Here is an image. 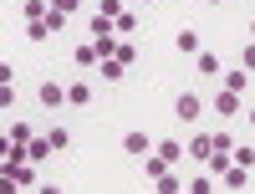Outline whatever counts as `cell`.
<instances>
[{
  "instance_id": "1",
  "label": "cell",
  "mask_w": 255,
  "mask_h": 194,
  "mask_svg": "<svg viewBox=\"0 0 255 194\" xmlns=\"http://www.w3.org/2000/svg\"><path fill=\"white\" fill-rule=\"evenodd\" d=\"M0 169H5V179H10V184H20V189H31V184H36L31 159H20V164H0Z\"/></svg>"
},
{
  "instance_id": "2",
  "label": "cell",
  "mask_w": 255,
  "mask_h": 194,
  "mask_svg": "<svg viewBox=\"0 0 255 194\" xmlns=\"http://www.w3.org/2000/svg\"><path fill=\"white\" fill-rule=\"evenodd\" d=\"M123 148H128L133 159H148V154H153V138H148V133H138V128H133V133L123 138Z\"/></svg>"
},
{
  "instance_id": "3",
  "label": "cell",
  "mask_w": 255,
  "mask_h": 194,
  "mask_svg": "<svg viewBox=\"0 0 255 194\" xmlns=\"http://www.w3.org/2000/svg\"><path fill=\"white\" fill-rule=\"evenodd\" d=\"M174 113H179V118H184V123H194V118H199V113H204V102H199V97H194V92H179V102H174Z\"/></svg>"
},
{
  "instance_id": "4",
  "label": "cell",
  "mask_w": 255,
  "mask_h": 194,
  "mask_svg": "<svg viewBox=\"0 0 255 194\" xmlns=\"http://www.w3.org/2000/svg\"><path fill=\"white\" fill-rule=\"evenodd\" d=\"M215 113H220V118H235V113H240V92L220 87V92H215Z\"/></svg>"
},
{
  "instance_id": "5",
  "label": "cell",
  "mask_w": 255,
  "mask_h": 194,
  "mask_svg": "<svg viewBox=\"0 0 255 194\" xmlns=\"http://www.w3.org/2000/svg\"><path fill=\"white\" fill-rule=\"evenodd\" d=\"M220 87H230V92H245V87H250V72H245V67H230V72H220Z\"/></svg>"
},
{
  "instance_id": "6",
  "label": "cell",
  "mask_w": 255,
  "mask_h": 194,
  "mask_svg": "<svg viewBox=\"0 0 255 194\" xmlns=\"http://www.w3.org/2000/svg\"><path fill=\"white\" fill-rule=\"evenodd\" d=\"M41 102H46V107H61V102H67V87H61V82H41V92H36Z\"/></svg>"
},
{
  "instance_id": "7",
  "label": "cell",
  "mask_w": 255,
  "mask_h": 194,
  "mask_svg": "<svg viewBox=\"0 0 255 194\" xmlns=\"http://www.w3.org/2000/svg\"><path fill=\"white\" fill-rule=\"evenodd\" d=\"M220 179H225V189H245V184H250V169H245V164H230Z\"/></svg>"
},
{
  "instance_id": "8",
  "label": "cell",
  "mask_w": 255,
  "mask_h": 194,
  "mask_svg": "<svg viewBox=\"0 0 255 194\" xmlns=\"http://www.w3.org/2000/svg\"><path fill=\"white\" fill-rule=\"evenodd\" d=\"M174 46H179L184 56H199V51H204V46H199V31H179V36H174Z\"/></svg>"
},
{
  "instance_id": "9",
  "label": "cell",
  "mask_w": 255,
  "mask_h": 194,
  "mask_svg": "<svg viewBox=\"0 0 255 194\" xmlns=\"http://www.w3.org/2000/svg\"><path fill=\"white\" fill-rule=\"evenodd\" d=\"M20 15H26V20H46L51 5H46V0H20Z\"/></svg>"
},
{
  "instance_id": "10",
  "label": "cell",
  "mask_w": 255,
  "mask_h": 194,
  "mask_svg": "<svg viewBox=\"0 0 255 194\" xmlns=\"http://www.w3.org/2000/svg\"><path fill=\"white\" fill-rule=\"evenodd\" d=\"M153 154H163L168 164H179V159L189 154V148H184V143H174V138H163V143H153Z\"/></svg>"
},
{
  "instance_id": "11",
  "label": "cell",
  "mask_w": 255,
  "mask_h": 194,
  "mask_svg": "<svg viewBox=\"0 0 255 194\" xmlns=\"http://www.w3.org/2000/svg\"><path fill=\"white\" fill-rule=\"evenodd\" d=\"M209 154H215V138H209V133H199L194 143H189V159H199V164H204Z\"/></svg>"
},
{
  "instance_id": "12",
  "label": "cell",
  "mask_w": 255,
  "mask_h": 194,
  "mask_svg": "<svg viewBox=\"0 0 255 194\" xmlns=\"http://www.w3.org/2000/svg\"><path fill=\"white\" fill-rule=\"evenodd\" d=\"M194 61H199V77H220V72H225V67H220V56H215V51H199Z\"/></svg>"
},
{
  "instance_id": "13",
  "label": "cell",
  "mask_w": 255,
  "mask_h": 194,
  "mask_svg": "<svg viewBox=\"0 0 255 194\" xmlns=\"http://www.w3.org/2000/svg\"><path fill=\"white\" fill-rule=\"evenodd\" d=\"M67 102H72V107H87V102H92V87H87V82H72V87H67Z\"/></svg>"
},
{
  "instance_id": "14",
  "label": "cell",
  "mask_w": 255,
  "mask_h": 194,
  "mask_svg": "<svg viewBox=\"0 0 255 194\" xmlns=\"http://www.w3.org/2000/svg\"><path fill=\"white\" fill-rule=\"evenodd\" d=\"M113 31H118V36H138V15H133V10H123V15L113 20Z\"/></svg>"
},
{
  "instance_id": "15",
  "label": "cell",
  "mask_w": 255,
  "mask_h": 194,
  "mask_svg": "<svg viewBox=\"0 0 255 194\" xmlns=\"http://www.w3.org/2000/svg\"><path fill=\"white\" fill-rule=\"evenodd\" d=\"M143 169H148V179H158V174H168L174 164H168L163 154H148V159H143Z\"/></svg>"
},
{
  "instance_id": "16",
  "label": "cell",
  "mask_w": 255,
  "mask_h": 194,
  "mask_svg": "<svg viewBox=\"0 0 255 194\" xmlns=\"http://www.w3.org/2000/svg\"><path fill=\"white\" fill-rule=\"evenodd\" d=\"M72 61H77V67H102L97 46H77V51H72Z\"/></svg>"
},
{
  "instance_id": "17",
  "label": "cell",
  "mask_w": 255,
  "mask_h": 194,
  "mask_svg": "<svg viewBox=\"0 0 255 194\" xmlns=\"http://www.w3.org/2000/svg\"><path fill=\"white\" fill-rule=\"evenodd\" d=\"M92 46H97L102 61H108V56H118V36H92Z\"/></svg>"
},
{
  "instance_id": "18",
  "label": "cell",
  "mask_w": 255,
  "mask_h": 194,
  "mask_svg": "<svg viewBox=\"0 0 255 194\" xmlns=\"http://www.w3.org/2000/svg\"><path fill=\"white\" fill-rule=\"evenodd\" d=\"M118 61H123V67H133V61H138V46H133V36H128V41H118Z\"/></svg>"
},
{
  "instance_id": "19",
  "label": "cell",
  "mask_w": 255,
  "mask_h": 194,
  "mask_svg": "<svg viewBox=\"0 0 255 194\" xmlns=\"http://www.w3.org/2000/svg\"><path fill=\"white\" fill-rule=\"evenodd\" d=\"M51 154H56V148H51V138H36V143H31V159H36V164H46Z\"/></svg>"
},
{
  "instance_id": "20",
  "label": "cell",
  "mask_w": 255,
  "mask_h": 194,
  "mask_svg": "<svg viewBox=\"0 0 255 194\" xmlns=\"http://www.w3.org/2000/svg\"><path fill=\"white\" fill-rule=\"evenodd\" d=\"M26 36L31 41H51V26H46V20H26Z\"/></svg>"
},
{
  "instance_id": "21",
  "label": "cell",
  "mask_w": 255,
  "mask_h": 194,
  "mask_svg": "<svg viewBox=\"0 0 255 194\" xmlns=\"http://www.w3.org/2000/svg\"><path fill=\"white\" fill-rule=\"evenodd\" d=\"M153 184H158V194H179V189H184V184H179V179H174V169H168V174H158V179H153Z\"/></svg>"
},
{
  "instance_id": "22",
  "label": "cell",
  "mask_w": 255,
  "mask_h": 194,
  "mask_svg": "<svg viewBox=\"0 0 255 194\" xmlns=\"http://www.w3.org/2000/svg\"><path fill=\"white\" fill-rule=\"evenodd\" d=\"M123 72H128V67H123V61H118V56H108V61H102V77H108V82H118Z\"/></svg>"
},
{
  "instance_id": "23",
  "label": "cell",
  "mask_w": 255,
  "mask_h": 194,
  "mask_svg": "<svg viewBox=\"0 0 255 194\" xmlns=\"http://www.w3.org/2000/svg\"><path fill=\"white\" fill-rule=\"evenodd\" d=\"M97 15H113V20H118V15H123V0H97Z\"/></svg>"
},
{
  "instance_id": "24",
  "label": "cell",
  "mask_w": 255,
  "mask_h": 194,
  "mask_svg": "<svg viewBox=\"0 0 255 194\" xmlns=\"http://www.w3.org/2000/svg\"><path fill=\"white\" fill-rule=\"evenodd\" d=\"M209 189H215V174H199L194 184H189V194H209Z\"/></svg>"
},
{
  "instance_id": "25",
  "label": "cell",
  "mask_w": 255,
  "mask_h": 194,
  "mask_svg": "<svg viewBox=\"0 0 255 194\" xmlns=\"http://www.w3.org/2000/svg\"><path fill=\"white\" fill-rule=\"evenodd\" d=\"M46 138H51V148H67V143H72V133H67V128H51Z\"/></svg>"
},
{
  "instance_id": "26",
  "label": "cell",
  "mask_w": 255,
  "mask_h": 194,
  "mask_svg": "<svg viewBox=\"0 0 255 194\" xmlns=\"http://www.w3.org/2000/svg\"><path fill=\"white\" fill-rule=\"evenodd\" d=\"M51 5H56L61 15H77V10H82V0H51Z\"/></svg>"
},
{
  "instance_id": "27",
  "label": "cell",
  "mask_w": 255,
  "mask_h": 194,
  "mask_svg": "<svg viewBox=\"0 0 255 194\" xmlns=\"http://www.w3.org/2000/svg\"><path fill=\"white\" fill-rule=\"evenodd\" d=\"M240 67H245V72H255V41H250V46L240 51Z\"/></svg>"
},
{
  "instance_id": "28",
  "label": "cell",
  "mask_w": 255,
  "mask_h": 194,
  "mask_svg": "<svg viewBox=\"0 0 255 194\" xmlns=\"http://www.w3.org/2000/svg\"><path fill=\"white\" fill-rule=\"evenodd\" d=\"M209 5H220V0H209Z\"/></svg>"
},
{
  "instance_id": "29",
  "label": "cell",
  "mask_w": 255,
  "mask_h": 194,
  "mask_svg": "<svg viewBox=\"0 0 255 194\" xmlns=\"http://www.w3.org/2000/svg\"><path fill=\"white\" fill-rule=\"evenodd\" d=\"M250 36H255V26H250Z\"/></svg>"
}]
</instances>
